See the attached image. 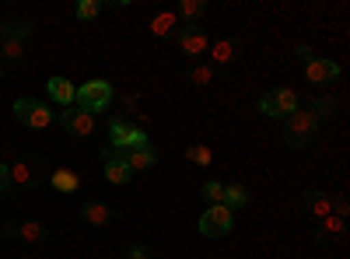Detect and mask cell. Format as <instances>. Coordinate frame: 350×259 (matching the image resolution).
<instances>
[{"label":"cell","mask_w":350,"mask_h":259,"mask_svg":"<svg viewBox=\"0 0 350 259\" xmlns=\"http://www.w3.org/2000/svg\"><path fill=\"white\" fill-rule=\"evenodd\" d=\"M319 120H323V116H319L312 105L291 112V116L284 120V137H287L291 148H305V144L315 137V130H319Z\"/></svg>","instance_id":"obj_1"},{"label":"cell","mask_w":350,"mask_h":259,"mask_svg":"<svg viewBox=\"0 0 350 259\" xmlns=\"http://www.w3.org/2000/svg\"><path fill=\"white\" fill-rule=\"evenodd\" d=\"M298 109H301V102H298L295 88H277V92H267L259 98V112L262 116H273V120H287Z\"/></svg>","instance_id":"obj_2"},{"label":"cell","mask_w":350,"mask_h":259,"mask_svg":"<svg viewBox=\"0 0 350 259\" xmlns=\"http://www.w3.org/2000/svg\"><path fill=\"white\" fill-rule=\"evenodd\" d=\"M109 102H112V84L102 81V77H95V81H88V84L77 88V105L84 112H92V116H95V112H105Z\"/></svg>","instance_id":"obj_3"},{"label":"cell","mask_w":350,"mask_h":259,"mask_svg":"<svg viewBox=\"0 0 350 259\" xmlns=\"http://www.w3.org/2000/svg\"><path fill=\"white\" fill-rule=\"evenodd\" d=\"M109 140L116 151H137V148H148V133L144 126H133L130 120H112L109 126Z\"/></svg>","instance_id":"obj_4"},{"label":"cell","mask_w":350,"mask_h":259,"mask_svg":"<svg viewBox=\"0 0 350 259\" xmlns=\"http://www.w3.org/2000/svg\"><path fill=\"white\" fill-rule=\"evenodd\" d=\"M14 116H18V123H25L28 130H46V126L53 123L49 105H42V102H36V98H18V102H14Z\"/></svg>","instance_id":"obj_5"},{"label":"cell","mask_w":350,"mask_h":259,"mask_svg":"<svg viewBox=\"0 0 350 259\" xmlns=\"http://www.w3.org/2000/svg\"><path fill=\"white\" fill-rule=\"evenodd\" d=\"M8 179L18 189H36L46 179V172H42V165L36 158H18L14 165H8Z\"/></svg>","instance_id":"obj_6"},{"label":"cell","mask_w":350,"mask_h":259,"mask_svg":"<svg viewBox=\"0 0 350 259\" xmlns=\"http://www.w3.org/2000/svg\"><path fill=\"white\" fill-rule=\"evenodd\" d=\"M231 228H235V214H231L224 204L211 207L207 214L200 217V235H203V238H224Z\"/></svg>","instance_id":"obj_7"},{"label":"cell","mask_w":350,"mask_h":259,"mask_svg":"<svg viewBox=\"0 0 350 259\" xmlns=\"http://www.w3.org/2000/svg\"><path fill=\"white\" fill-rule=\"evenodd\" d=\"M60 123H64V130L74 133V137H92V133H95V116H92V112H84L81 105H77V109H67L64 116H60Z\"/></svg>","instance_id":"obj_8"},{"label":"cell","mask_w":350,"mask_h":259,"mask_svg":"<svg viewBox=\"0 0 350 259\" xmlns=\"http://www.w3.org/2000/svg\"><path fill=\"white\" fill-rule=\"evenodd\" d=\"M4 235L8 238H18L21 245H42L46 242V228L39 221H21V224H8Z\"/></svg>","instance_id":"obj_9"},{"label":"cell","mask_w":350,"mask_h":259,"mask_svg":"<svg viewBox=\"0 0 350 259\" xmlns=\"http://www.w3.org/2000/svg\"><path fill=\"white\" fill-rule=\"evenodd\" d=\"M179 49L186 53V56H203L207 53V46H211V39H207V32L203 28H196V25H186V28H179Z\"/></svg>","instance_id":"obj_10"},{"label":"cell","mask_w":350,"mask_h":259,"mask_svg":"<svg viewBox=\"0 0 350 259\" xmlns=\"http://www.w3.org/2000/svg\"><path fill=\"white\" fill-rule=\"evenodd\" d=\"M305 77L312 84H333L340 77V64H333L329 56H312L308 67H305Z\"/></svg>","instance_id":"obj_11"},{"label":"cell","mask_w":350,"mask_h":259,"mask_svg":"<svg viewBox=\"0 0 350 259\" xmlns=\"http://www.w3.org/2000/svg\"><path fill=\"white\" fill-rule=\"evenodd\" d=\"M123 161H126L130 172H148V168H154L158 154H154V148L148 144V148H137V151H123Z\"/></svg>","instance_id":"obj_12"},{"label":"cell","mask_w":350,"mask_h":259,"mask_svg":"<svg viewBox=\"0 0 350 259\" xmlns=\"http://www.w3.org/2000/svg\"><path fill=\"white\" fill-rule=\"evenodd\" d=\"M49 186L56 193H77L81 189V176H77V172H70V168H53L49 172Z\"/></svg>","instance_id":"obj_13"},{"label":"cell","mask_w":350,"mask_h":259,"mask_svg":"<svg viewBox=\"0 0 350 259\" xmlns=\"http://www.w3.org/2000/svg\"><path fill=\"white\" fill-rule=\"evenodd\" d=\"M81 217H84V224H92V228H105L112 221V207L98 204V200H88V204L81 207Z\"/></svg>","instance_id":"obj_14"},{"label":"cell","mask_w":350,"mask_h":259,"mask_svg":"<svg viewBox=\"0 0 350 259\" xmlns=\"http://www.w3.org/2000/svg\"><path fill=\"white\" fill-rule=\"evenodd\" d=\"M133 179V172L126 168V161L123 158H116V154H109L105 158V182H112V186H126Z\"/></svg>","instance_id":"obj_15"},{"label":"cell","mask_w":350,"mask_h":259,"mask_svg":"<svg viewBox=\"0 0 350 259\" xmlns=\"http://www.w3.org/2000/svg\"><path fill=\"white\" fill-rule=\"evenodd\" d=\"M49 95H53V102H60V105H74L77 102V88L67 81V77H49Z\"/></svg>","instance_id":"obj_16"},{"label":"cell","mask_w":350,"mask_h":259,"mask_svg":"<svg viewBox=\"0 0 350 259\" xmlns=\"http://www.w3.org/2000/svg\"><path fill=\"white\" fill-rule=\"evenodd\" d=\"M343 235H347V221L343 217L329 214V217L319 221V242H340Z\"/></svg>","instance_id":"obj_17"},{"label":"cell","mask_w":350,"mask_h":259,"mask_svg":"<svg viewBox=\"0 0 350 259\" xmlns=\"http://www.w3.org/2000/svg\"><path fill=\"white\" fill-rule=\"evenodd\" d=\"M151 36L158 39H172V36H179V18H175L172 11H161L151 18Z\"/></svg>","instance_id":"obj_18"},{"label":"cell","mask_w":350,"mask_h":259,"mask_svg":"<svg viewBox=\"0 0 350 259\" xmlns=\"http://www.w3.org/2000/svg\"><path fill=\"white\" fill-rule=\"evenodd\" d=\"M207 49H211V67H214V64H217V67H228L231 60H235V42H231V39H217V42H211Z\"/></svg>","instance_id":"obj_19"},{"label":"cell","mask_w":350,"mask_h":259,"mask_svg":"<svg viewBox=\"0 0 350 259\" xmlns=\"http://www.w3.org/2000/svg\"><path fill=\"white\" fill-rule=\"evenodd\" d=\"M308 210H312L315 221L329 217V214H333V196H326V193H308Z\"/></svg>","instance_id":"obj_20"},{"label":"cell","mask_w":350,"mask_h":259,"mask_svg":"<svg viewBox=\"0 0 350 259\" xmlns=\"http://www.w3.org/2000/svg\"><path fill=\"white\" fill-rule=\"evenodd\" d=\"M186 81L196 84V88H207V84H214V67L211 64H196L186 70Z\"/></svg>","instance_id":"obj_21"},{"label":"cell","mask_w":350,"mask_h":259,"mask_svg":"<svg viewBox=\"0 0 350 259\" xmlns=\"http://www.w3.org/2000/svg\"><path fill=\"white\" fill-rule=\"evenodd\" d=\"M249 204V193H245V186H224V207L235 214L239 207H245Z\"/></svg>","instance_id":"obj_22"},{"label":"cell","mask_w":350,"mask_h":259,"mask_svg":"<svg viewBox=\"0 0 350 259\" xmlns=\"http://www.w3.org/2000/svg\"><path fill=\"white\" fill-rule=\"evenodd\" d=\"M186 158L200 168H211L214 165V151L207 148V144H193V148H186Z\"/></svg>","instance_id":"obj_23"},{"label":"cell","mask_w":350,"mask_h":259,"mask_svg":"<svg viewBox=\"0 0 350 259\" xmlns=\"http://www.w3.org/2000/svg\"><path fill=\"white\" fill-rule=\"evenodd\" d=\"M102 0H77V8H74V14L81 18V21H92V18H98L102 14Z\"/></svg>","instance_id":"obj_24"},{"label":"cell","mask_w":350,"mask_h":259,"mask_svg":"<svg viewBox=\"0 0 350 259\" xmlns=\"http://www.w3.org/2000/svg\"><path fill=\"white\" fill-rule=\"evenodd\" d=\"M203 11H207V4H203V0H183V4H179V14H175V18H186V21L193 25Z\"/></svg>","instance_id":"obj_25"},{"label":"cell","mask_w":350,"mask_h":259,"mask_svg":"<svg viewBox=\"0 0 350 259\" xmlns=\"http://www.w3.org/2000/svg\"><path fill=\"white\" fill-rule=\"evenodd\" d=\"M203 200H207L211 207H217V204H224V186L221 182H203Z\"/></svg>","instance_id":"obj_26"},{"label":"cell","mask_w":350,"mask_h":259,"mask_svg":"<svg viewBox=\"0 0 350 259\" xmlns=\"http://www.w3.org/2000/svg\"><path fill=\"white\" fill-rule=\"evenodd\" d=\"M8 189H11V179H8V165L0 161V196H4Z\"/></svg>","instance_id":"obj_27"},{"label":"cell","mask_w":350,"mask_h":259,"mask_svg":"<svg viewBox=\"0 0 350 259\" xmlns=\"http://www.w3.org/2000/svg\"><path fill=\"white\" fill-rule=\"evenodd\" d=\"M126 259H151V252H148V249H144V245H133Z\"/></svg>","instance_id":"obj_28"},{"label":"cell","mask_w":350,"mask_h":259,"mask_svg":"<svg viewBox=\"0 0 350 259\" xmlns=\"http://www.w3.org/2000/svg\"><path fill=\"white\" fill-rule=\"evenodd\" d=\"M137 102H140V95H133V92H130V95H123V105H126V109H133Z\"/></svg>","instance_id":"obj_29"},{"label":"cell","mask_w":350,"mask_h":259,"mask_svg":"<svg viewBox=\"0 0 350 259\" xmlns=\"http://www.w3.org/2000/svg\"><path fill=\"white\" fill-rule=\"evenodd\" d=\"M11 32V25H0V46H4V36Z\"/></svg>","instance_id":"obj_30"}]
</instances>
